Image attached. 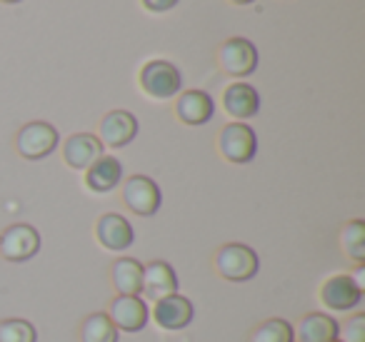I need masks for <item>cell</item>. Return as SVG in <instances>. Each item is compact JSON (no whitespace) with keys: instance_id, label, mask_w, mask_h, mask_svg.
<instances>
[{"instance_id":"1","label":"cell","mask_w":365,"mask_h":342,"mask_svg":"<svg viewBox=\"0 0 365 342\" xmlns=\"http://www.w3.org/2000/svg\"><path fill=\"white\" fill-rule=\"evenodd\" d=\"M260 260L255 255L253 247L243 245V242H228L215 252V272L223 280L230 282H245L258 272Z\"/></svg>"},{"instance_id":"2","label":"cell","mask_w":365,"mask_h":342,"mask_svg":"<svg viewBox=\"0 0 365 342\" xmlns=\"http://www.w3.org/2000/svg\"><path fill=\"white\" fill-rule=\"evenodd\" d=\"M140 88L155 100H168V98L180 93V71L168 61H150L140 71Z\"/></svg>"},{"instance_id":"3","label":"cell","mask_w":365,"mask_h":342,"mask_svg":"<svg viewBox=\"0 0 365 342\" xmlns=\"http://www.w3.org/2000/svg\"><path fill=\"white\" fill-rule=\"evenodd\" d=\"M218 150L225 160L235 162V165H245L255 157L258 150V140H255V133L245 123H230L220 130L218 135Z\"/></svg>"},{"instance_id":"4","label":"cell","mask_w":365,"mask_h":342,"mask_svg":"<svg viewBox=\"0 0 365 342\" xmlns=\"http://www.w3.org/2000/svg\"><path fill=\"white\" fill-rule=\"evenodd\" d=\"M41 250V235L33 225L16 222L0 232V255L8 262H26Z\"/></svg>"},{"instance_id":"5","label":"cell","mask_w":365,"mask_h":342,"mask_svg":"<svg viewBox=\"0 0 365 342\" xmlns=\"http://www.w3.org/2000/svg\"><path fill=\"white\" fill-rule=\"evenodd\" d=\"M218 66L225 76L245 78L258 68V51L245 38H230L218 48Z\"/></svg>"},{"instance_id":"6","label":"cell","mask_w":365,"mask_h":342,"mask_svg":"<svg viewBox=\"0 0 365 342\" xmlns=\"http://www.w3.org/2000/svg\"><path fill=\"white\" fill-rule=\"evenodd\" d=\"M58 145V130L51 123H28L26 128H21L16 138V147L26 160H41V157L51 155Z\"/></svg>"},{"instance_id":"7","label":"cell","mask_w":365,"mask_h":342,"mask_svg":"<svg viewBox=\"0 0 365 342\" xmlns=\"http://www.w3.org/2000/svg\"><path fill=\"white\" fill-rule=\"evenodd\" d=\"M160 187L145 175H130L123 185V202L140 217H150L160 207Z\"/></svg>"},{"instance_id":"8","label":"cell","mask_w":365,"mask_h":342,"mask_svg":"<svg viewBox=\"0 0 365 342\" xmlns=\"http://www.w3.org/2000/svg\"><path fill=\"white\" fill-rule=\"evenodd\" d=\"M148 315L150 312H148L145 300H140L138 295H118L108 312L113 325L125 332H140L148 325Z\"/></svg>"},{"instance_id":"9","label":"cell","mask_w":365,"mask_h":342,"mask_svg":"<svg viewBox=\"0 0 365 342\" xmlns=\"http://www.w3.org/2000/svg\"><path fill=\"white\" fill-rule=\"evenodd\" d=\"M153 317H155L158 327H163V330H182V327H188L193 322V302L188 297L178 295V292L175 295H168L155 302Z\"/></svg>"},{"instance_id":"10","label":"cell","mask_w":365,"mask_h":342,"mask_svg":"<svg viewBox=\"0 0 365 342\" xmlns=\"http://www.w3.org/2000/svg\"><path fill=\"white\" fill-rule=\"evenodd\" d=\"M320 300L330 310H338V312L355 310L360 305V300H363V290L355 287L350 275H333L320 287Z\"/></svg>"},{"instance_id":"11","label":"cell","mask_w":365,"mask_h":342,"mask_svg":"<svg viewBox=\"0 0 365 342\" xmlns=\"http://www.w3.org/2000/svg\"><path fill=\"white\" fill-rule=\"evenodd\" d=\"M101 145L108 147H125L138 135V120L128 110H113L101 120Z\"/></svg>"},{"instance_id":"12","label":"cell","mask_w":365,"mask_h":342,"mask_svg":"<svg viewBox=\"0 0 365 342\" xmlns=\"http://www.w3.org/2000/svg\"><path fill=\"white\" fill-rule=\"evenodd\" d=\"M103 157V145L96 135L91 133H78L71 135L63 145V160L73 167V170H88L96 160Z\"/></svg>"},{"instance_id":"13","label":"cell","mask_w":365,"mask_h":342,"mask_svg":"<svg viewBox=\"0 0 365 342\" xmlns=\"http://www.w3.org/2000/svg\"><path fill=\"white\" fill-rule=\"evenodd\" d=\"M96 237L106 250H128L133 245V225L125 220L123 215H115V212H108L98 220L96 225Z\"/></svg>"},{"instance_id":"14","label":"cell","mask_w":365,"mask_h":342,"mask_svg":"<svg viewBox=\"0 0 365 342\" xmlns=\"http://www.w3.org/2000/svg\"><path fill=\"white\" fill-rule=\"evenodd\" d=\"M143 292L150 300H163L168 295H175L178 292V275L168 262L155 260L150 265L143 267Z\"/></svg>"},{"instance_id":"15","label":"cell","mask_w":365,"mask_h":342,"mask_svg":"<svg viewBox=\"0 0 365 342\" xmlns=\"http://www.w3.org/2000/svg\"><path fill=\"white\" fill-rule=\"evenodd\" d=\"M175 115L185 125H203L213 118V98L203 90L180 93L175 103Z\"/></svg>"},{"instance_id":"16","label":"cell","mask_w":365,"mask_h":342,"mask_svg":"<svg viewBox=\"0 0 365 342\" xmlns=\"http://www.w3.org/2000/svg\"><path fill=\"white\" fill-rule=\"evenodd\" d=\"M223 108L235 120H248V118H253L255 113H258L260 95L248 83H233V86H228L223 93Z\"/></svg>"},{"instance_id":"17","label":"cell","mask_w":365,"mask_h":342,"mask_svg":"<svg viewBox=\"0 0 365 342\" xmlns=\"http://www.w3.org/2000/svg\"><path fill=\"white\" fill-rule=\"evenodd\" d=\"M338 322L325 312H310L293 330L295 342H330L338 340Z\"/></svg>"},{"instance_id":"18","label":"cell","mask_w":365,"mask_h":342,"mask_svg":"<svg viewBox=\"0 0 365 342\" xmlns=\"http://www.w3.org/2000/svg\"><path fill=\"white\" fill-rule=\"evenodd\" d=\"M123 180V165L118 157L103 155L86 170V185L93 192H110Z\"/></svg>"},{"instance_id":"19","label":"cell","mask_w":365,"mask_h":342,"mask_svg":"<svg viewBox=\"0 0 365 342\" xmlns=\"http://www.w3.org/2000/svg\"><path fill=\"white\" fill-rule=\"evenodd\" d=\"M113 287L118 295H140L143 292V265L133 257H120L113 262L110 270Z\"/></svg>"},{"instance_id":"20","label":"cell","mask_w":365,"mask_h":342,"mask_svg":"<svg viewBox=\"0 0 365 342\" xmlns=\"http://www.w3.org/2000/svg\"><path fill=\"white\" fill-rule=\"evenodd\" d=\"M81 342H118V327L106 312H93L81 325Z\"/></svg>"},{"instance_id":"21","label":"cell","mask_w":365,"mask_h":342,"mask_svg":"<svg viewBox=\"0 0 365 342\" xmlns=\"http://www.w3.org/2000/svg\"><path fill=\"white\" fill-rule=\"evenodd\" d=\"M340 242L343 250L350 260H355L358 265L365 262V222L363 220H350L340 232Z\"/></svg>"},{"instance_id":"22","label":"cell","mask_w":365,"mask_h":342,"mask_svg":"<svg viewBox=\"0 0 365 342\" xmlns=\"http://www.w3.org/2000/svg\"><path fill=\"white\" fill-rule=\"evenodd\" d=\"M250 342H293V327L288 320H265L250 332Z\"/></svg>"},{"instance_id":"23","label":"cell","mask_w":365,"mask_h":342,"mask_svg":"<svg viewBox=\"0 0 365 342\" xmlns=\"http://www.w3.org/2000/svg\"><path fill=\"white\" fill-rule=\"evenodd\" d=\"M38 332L28 320L0 322V342H36Z\"/></svg>"},{"instance_id":"24","label":"cell","mask_w":365,"mask_h":342,"mask_svg":"<svg viewBox=\"0 0 365 342\" xmlns=\"http://www.w3.org/2000/svg\"><path fill=\"white\" fill-rule=\"evenodd\" d=\"M340 342H365V315H353L343 327H338Z\"/></svg>"},{"instance_id":"25","label":"cell","mask_w":365,"mask_h":342,"mask_svg":"<svg viewBox=\"0 0 365 342\" xmlns=\"http://www.w3.org/2000/svg\"><path fill=\"white\" fill-rule=\"evenodd\" d=\"M150 13H165L178 6V0H140Z\"/></svg>"},{"instance_id":"26","label":"cell","mask_w":365,"mask_h":342,"mask_svg":"<svg viewBox=\"0 0 365 342\" xmlns=\"http://www.w3.org/2000/svg\"><path fill=\"white\" fill-rule=\"evenodd\" d=\"M350 280L355 282V287H358V290H365V270H363V265H358V270L350 275Z\"/></svg>"},{"instance_id":"27","label":"cell","mask_w":365,"mask_h":342,"mask_svg":"<svg viewBox=\"0 0 365 342\" xmlns=\"http://www.w3.org/2000/svg\"><path fill=\"white\" fill-rule=\"evenodd\" d=\"M230 3H235V6H248V3H253V0H230Z\"/></svg>"},{"instance_id":"28","label":"cell","mask_w":365,"mask_h":342,"mask_svg":"<svg viewBox=\"0 0 365 342\" xmlns=\"http://www.w3.org/2000/svg\"><path fill=\"white\" fill-rule=\"evenodd\" d=\"M0 3H21V0H0Z\"/></svg>"},{"instance_id":"29","label":"cell","mask_w":365,"mask_h":342,"mask_svg":"<svg viewBox=\"0 0 365 342\" xmlns=\"http://www.w3.org/2000/svg\"><path fill=\"white\" fill-rule=\"evenodd\" d=\"M330 342H340V340H330Z\"/></svg>"}]
</instances>
